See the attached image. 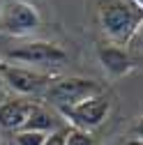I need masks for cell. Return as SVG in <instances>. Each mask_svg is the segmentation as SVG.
<instances>
[{
    "label": "cell",
    "mask_w": 143,
    "mask_h": 145,
    "mask_svg": "<svg viewBox=\"0 0 143 145\" xmlns=\"http://www.w3.org/2000/svg\"><path fill=\"white\" fill-rule=\"evenodd\" d=\"M97 19L111 44L127 46L143 23V9L134 0H97Z\"/></svg>",
    "instance_id": "obj_1"
},
{
    "label": "cell",
    "mask_w": 143,
    "mask_h": 145,
    "mask_svg": "<svg viewBox=\"0 0 143 145\" xmlns=\"http://www.w3.org/2000/svg\"><path fill=\"white\" fill-rule=\"evenodd\" d=\"M67 51L53 42L44 39H32V42H21L3 51V60L12 65H28L32 69H49V67H60L67 62Z\"/></svg>",
    "instance_id": "obj_2"
},
{
    "label": "cell",
    "mask_w": 143,
    "mask_h": 145,
    "mask_svg": "<svg viewBox=\"0 0 143 145\" xmlns=\"http://www.w3.org/2000/svg\"><path fill=\"white\" fill-rule=\"evenodd\" d=\"M0 76H3L5 88H9L16 97H44V92L51 88V83L56 81V76L42 69L32 67H21L0 60Z\"/></svg>",
    "instance_id": "obj_3"
},
{
    "label": "cell",
    "mask_w": 143,
    "mask_h": 145,
    "mask_svg": "<svg viewBox=\"0 0 143 145\" xmlns=\"http://www.w3.org/2000/svg\"><path fill=\"white\" fill-rule=\"evenodd\" d=\"M104 92L102 83L92 81V78H83V76H65V78H56L51 83V88L44 92V101L60 111L67 106H76L90 97H97Z\"/></svg>",
    "instance_id": "obj_4"
},
{
    "label": "cell",
    "mask_w": 143,
    "mask_h": 145,
    "mask_svg": "<svg viewBox=\"0 0 143 145\" xmlns=\"http://www.w3.org/2000/svg\"><path fill=\"white\" fill-rule=\"evenodd\" d=\"M58 113L62 115V120L69 127L90 134L92 129H97V127L109 118V113H111V99H109V95L102 92V95L90 97V99H85V101H81L76 106L60 108Z\"/></svg>",
    "instance_id": "obj_5"
},
{
    "label": "cell",
    "mask_w": 143,
    "mask_h": 145,
    "mask_svg": "<svg viewBox=\"0 0 143 145\" xmlns=\"http://www.w3.org/2000/svg\"><path fill=\"white\" fill-rule=\"evenodd\" d=\"M39 9L28 0H5L0 7V30L14 35V37H23L39 28Z\"/></svg>",
    "instance_id": "obj_6"
},
{
    "label": "cell",
    "mask_w": 143,
    "mask_h": 145,
    "mask_svg": "<svg viewBox=\"0 0 143 145\" xmlns=\"http://www.w3.org/2000/svg\"><path fill=\"white\" fill-rule=\"evenodd\" d=\"M97 60H99V65L104 67L106 76L113 78V81L132 74L134 67H136L134 56L129 53V48H125V46H120V44H111V42L97 44Z\"/></svg>",
    "instance_id": "obj_7"
},
{
    "label": "cell",
    "mask_w": 143,
    "mask_h": 145,
    "mask_svg": "<svg viewBox=\"0 0 143 145\" xmlns=\"http://www.w3.org/2000/svg\"><path fill=\"white\" fill-rule=\"evenodd\" d=\"M37 101H32V99H26V97H9V99H3L0 101V127L7 131H21L30 113H32V108Z\"/></svg>",
    "instance_id": "obj_8"
},
{
    "label": "cell",
    "mask_w": 143,
    "mask_h": 145,
    "mask_svg": "<svg viewBox=\"0 0 143 145\" xmlns=\"http://www.w3.org/2000/svg\"><path fill=\"white\" fill-rule=\"evenodd\" d=\"M62 127H67V122L62 120V115L56 111V108H46L44 104H39V101H37L23 129H28V131H42V134H51V131H58V129H62Z\"/></svg>",
    "instance_id": "obj_9"
},
{
    "label": "cell",
    "mask_w": 143,
    "mask_h": 145,
    "mask_svg": "<svg viewBox=\"0 0 143 145\" xmlns=\"http://www.w3.org/2000/svg\"><path fill=\"white\" fill-rule=\"evenodd\" d=\"M49 134H42V131H28V129H21L14 134V143L16 145H44Z\"/></svg>",
    "instance_id": "obj_10"
},
{
    "label": "cell",
    "mask_w": 143,
    "mask_h": 145,
    "mask_svg": "<svg viewBox=\"0 0 143 145\" xmlns=\"http://www.w3.org/2000/svg\"><path fill=\"white\" fill-rule=\"evenodd\" d=\"M65 145H95L92 136L88 131H81V129H74V127H69L67 131V143Z\"/></svg>",
    "instance_id": "obj_11"
},
{
    "label": "cell",
    "mask_w": 143,
    "mask_h": 145,
    "mask_svg": "<svg viewBox=\"0 0 143 145\" xmlns=\"http://www.w3.org/2000/svg\"><path fill=\"white\" fill-rule=\"evenodd\" d=\"M67 131H69V124L62 127V129H58V131H51V134L46 136L44 145H65V143H67Z\"/></svg>",
    "instance_id": "obj_12"
},
{
    "label": "cell",
    "mask_w": 143,
    "mask_h": 145,
    "mask_svg": "<svg viewBox=\"0 0 143 145\" xmlns=\"http://www.w3.org/2000/svg\"><path fill=\"white\" fill-rule=\"evenodd\" d=\"M127 48H129V53H132V56H134V53H143V23L138 25V30L134 32V37L129 39Z\"/></svg>",
    "instance_id": "obj_13"
},
{
    "label": "cell",
    "mask_w": 143,
    "mask_h": 145,
    "mask_svg": "<svg viewBox=\"0 0 143 145\" xmlns=\"http://www.w3.org/2000/svg\"><path fill=\"white\" fill-rule=\"evenodd\" d=\"M132 138L143 140V118H138V120L132 124Z\"/></svg>",
    "instance_id": "obj_14"
},
{
    "label": "cell",
    "mask_w": 143,
    "mask_h": 145,
    "mask_svg": "<svg viewBox=\"0 0 143 145\" xmlns=\"http://www.w3.org/2000/svg\"><path fill=\"white\" fill-rule=\"evenodd\" d=\"M125 145H143V140H138V138H129Z\"/></svg>",
    "instance_id": "obj_15"
},
{
    "label": "cell",
    "mask_w": 143,
    "mask_h": 145,
    "mask_svg": "<svg viewBox=\"0 0 143 145\" xmlns=\"http://www.w3.org/2000/svg\"><path fill=\"white\" fill-rule=\"evenodd\" d=\"M3 92H5V83H3V76H0V101H3Z\"/></svg>",
    "instance_id": "obj_16"
},
{
    "label": "cell",
    "mask_w": 143,
    "mask_h": 145,
    "mask_svg": "<svg viewBox=\"0 0 143 145\" xmlns=\"http://www.w3.org/2000/svg\"><path fill=\"white\" fill-rule=\"evenodd\" d=\"M134 3H136V5H138V7L143 9V0H134Z\"/></svg>",
    "instance_id": "obj_17"
}]
</instances>
